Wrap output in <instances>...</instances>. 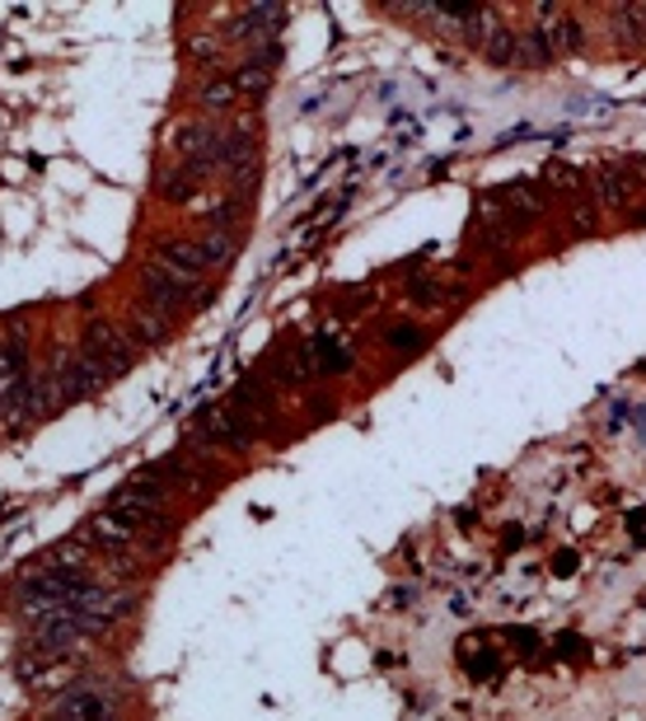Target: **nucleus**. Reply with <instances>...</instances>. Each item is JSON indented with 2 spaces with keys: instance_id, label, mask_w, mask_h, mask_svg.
I'll use <instances>...</instances> for the list:
<instances>
[{
  "instance_id": "1",
  "label": "nucleus",
  "mask_w": 646,
  "mask_h": 721,
  "mask_svg": "<svg viewBox=\"0 0 646 721\" xmlns=\"http://www.w3.org/2000/svg\"><path fill=\"white\" fill-rule=\"evenodd\" d=\"M132 352H136V337H127L113 324H90L85 343H80V360L99 375V379H113L132 366Z\"/></svg>"
},
{
  "instance_id": "2",
  "label": "nucleus",
  "mask_w": 646,
  "mask_h": 721,
  "mask_svg": "<svg viewBox=\"0 0 646 721\" xmlns=\"http://www.w3.org/2000/svg\"><path fill=\"white\" fill-rule=\"evenodd\" d=\"M141 295H145V309H155L160 319H170L174 309H183L187 301L197 295V286H183L178 277H170L160 263H151L141 272Z\"/></svg>"
},
{
  "instance_id": "3",
  "label": "nucleus",
  "mask_w": 646,
  "mask_h": 721,
  "mask_svg": "<svg viewBox=\"0 0 646 721\" xmlns=\"http://www.w3.org/2000/svg\"><path fill=\"white\" fill-rule=\"evenodd\" d=\"M170 277H178L183 286H197L206 272H212V258H206V248L197 240H170L160 244V258H155Z\"/></svg>"
},
{
  "instance_id": "4",
  "label": "nucleus",
  "mask_w": 646,
  "mask_h": 721,
  "mask_svg": "<svg viewBox=\"0 0 646 721\" xmlns=\"http://www.w3.org/2000/svg\"><path fill=\"white\" fill-rule=\"evenodd\" d=\"M57 721H113V693L99 684H80L61 698Z\"/></svg>"
},
{
  "instance_id": "5",
  "label": "nucleus",
  "mask_w": 646,
  "mask_h": 721,
  "mask_svg": "<svg viewBox=\"0 0 646 721\" xmlns=\"http://www.w3.org/2000/svg\"><path fill=\"white\" fill-rule=\"evenodd\" d=\"M267 80H273V71L258 67V61H254V67H244V71L235 75V90H239V94H263V90H267Z\"/></svg>"
},
{
  "instance_id": "6",
  "label": "nucleus",
  "mask_w": 646,
  "mask_h": 721,
  "mask_svg": "<svg viewBox=\"0 0 646 721\" xmlns=\"http://www.w3.org/2000/svg\"><path fill=\"white\" fill-rule=\"evenodd\" d=\"M239 99V90H235V80H212L202 90V103H212V109H230V103Z\"/></svg>"
}]
</instances>
